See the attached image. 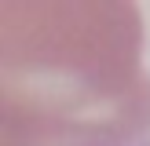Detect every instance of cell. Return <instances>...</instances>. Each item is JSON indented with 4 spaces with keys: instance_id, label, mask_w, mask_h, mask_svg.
I'll list each match as a JSON object with an SVG mask.
<instances>
[{
    "instance_id": "cell-1",
    "label": "cell",
    "mask_w": 150,
    "mask_h": 146,
    "mask_svg": "<svg viewBox=\"0 0 150 146\" xmlns=\"http://www.w3.org/2000/svg\"><path fill=\"white\" fill-rule=\"evenodd\" d=\"M117 146H150V131H143V135H132V139H121Z\"/></svg>"
}]
</instances>
